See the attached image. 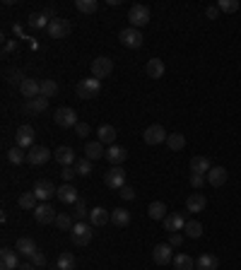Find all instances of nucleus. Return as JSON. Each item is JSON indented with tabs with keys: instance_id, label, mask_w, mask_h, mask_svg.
Returning <instances> with one entry per match:
<instances>
[{
	"instance_id": "46",
	"label": "nucleus",
	"mask_w": 241,
	"mask_h": 270,
	"mask_svg": "<svg viewBox=\"0 0 241 270\" xmlns=\"http://www.w3.org/2000/svg\"><path fill=\"white\" fill-rule=\"evenodd\" d=\"M205 181H208V176H205V174H193L191 172V176H188V184L193 186V188H203Z\"/></svg>"
},
{
	"instance_id": "2",
	"label": "nucleus",
	"mask_w": 241,
	"mask_h": 270,
	"mask_svg": "<svg viewBox=\"0 0 241 270\" xmlns=\"http://www.w3.org/2000/svg\"><path fill=\"white\" fill-rule=\"evenodd\" d=\"M92 237H94V232H92V225H87V222H75V227L70 229V239L75 246H87Z\"/></svg>"
},
{
	"instance_id": "16",
	"label": "nucleus",
	"mask_w": 241,
	"mask_h": 270,
	"mask_svg": "<svg viewBox=\"0 0 241 270\" xmlns=\"http://www.w3.org/2000/svg\"><path fill=\"white\" fill-rule=\"evenodd\" d=\"M20 92H22V97L27 99V101H29V99L41 97V82L34 80V77H27L22 85H20Z\"/></svg>"
},
{
	"instance_id": "22",
	"label": "nucleus",
	"mask_w": 241,
	"mask_h": 270,
	"mask_svg": "<svg viewBox=\"0 0 241 270\" xmlns=\"http://www.w3.org/2000/svg\"><path fill=\"white\" fill-rule=\"evenodd\" d=\"M145 73L152 77V80H159V77H164L166 73V65L162 58H150L147 61V65H145Z\"/></svg>"
},
{
	"instance_id": "15",
	"label": "nucleus",
	"mask_w": 241,
	"mask_h": 270,
	"mask_svg": "<svg viewBox=\"0 0 241 270\" xmlns=\"http://www.w3.org/2000/svg\"><path fill=\"white\" fill-rule=\"evenodd\" d=\"M152 260L157 265H169L174 260V253H171V246L169 244H157L152 249Z\"/></svg>"
},
{
	"instance_id": "26",
	"label": "nucleus",
	"mask_w": 241,
	"mask_h": 270,
	"mask_svg": "<svg viewBox=\"0 0 241 270\" xmlns=\"http://www.w3.org/2000/svg\"><path fill=\"white\" fill-rule=\"evenodd\" d=\"M15 251L20 253V256H27V258H32L34 253H36V244H34V239L29 237H20L17 239V246H15Z\"/></svg>"
},
{
	"instance_id": "55",
	"label": "nucleus",
	"mask_w": 241,
	"mask_h": 270,
	"mask_svg": "<svg viewBox=\"0 0 241 270\" xmlns=\"http://www.w3.org/2000/svg\"><path fill=\"white\" fill-rule=\"evenodd\" d=\"M55 270H58V268H55Z\"/></svg>"
},
{
	"instance_id": "40",
	"label": "nucleus",
	"mask_w": 241,
	"mask_h": 270,
	"mask_svg": "<svg viewBox=\"0 0 241 270\" xmlns=\"http://www.w3.org/2000/svg\"><path fill=\"white\" fill-rule=\"evenodd\" d=\"M184 232H186L191 239H200L203 237V225H200L198 220H188L186 227H184Z\"/></svg>"
},
{
	"instance_id": "14",
	"label": "nucleus",
	"mask_w": 241,
	"mask_h": 270,
	"mask_svg": "<svg viewBox=\"0 0 241 270\" xmlns=\"http://www.w3.org/2000/svg\"><path fill=\"white\" fill-rule=\"evenodd\" d=\"M55 210L48 203H39L36 205V210H34V220L39 222V225H51V222H55Z\"/></svg>"
},
{
	"instance_id": "6",
	"label": "nucleus",
	"mask_w": 241,
	"mask_h": 270,
	"mask_svg": "<svg viewBox=\"0 0 241 270\" xmlns=\"http://www.w3.org/2000/svg\"><path fill=\"white\" fill-rule=\"evenodd\" d=\"M51 157H53V152L48 150V147H44V145H34V147H29V152H27V164L41 167V164H46Z\"/></svg>"
},
{
	"instance_id": "45",
	"label": "nucleus",
	"mask_w": 241,
	"mask_h": 270,
	"mask_svg": "<svg viewBox=\"0 0 241 270\" xmlns=\"http://www.w3.org/2000/svg\"><path fill=\"white\" fill-rule=\"evenodd\" d=\"M217 8H219V12H236L241 8V3L239 0H219Z\"/></svg>"
},
{
	"instance_id": "18",
	"label": "nucleus",
	"mask_w": 241,
	"mask_h": 270,
	"mask_svg": "<svg viewBox=\"0 0 241 270\" xmlns=\"http://www.w3.org/2000/svg\"><path fill=\"white\" fill-rule=\"evenodd\" d=\"M55 198L61 200V203H66V205H75L77 200V188L73 184H63V186H58V193H55Z\"/></svg>"
},
{
	"instance_id": "20",
	"label": "nucleus",
	"mask_w": 241,
	"mask_h": 270,
	"mask_svg": "<svg viewBox=\"0 0 241 270\" xmlns=\"http://www.w3.org/2000/svg\"><path fill=\"white\" fill-rule=\"evenodd\" d=\"M106 159H109L111 167H120V164L128 159V150L120 147V145H111L109 150H106Z\"/></svg>"
},
{
	"instance_id": "28",
	"label": "nucleus",
	"mask_w": 241,
	"mask_h": 270,
	"mask_svg": "<svg viewBox=\"0 0 241 270\" xmlns=\"http://www.w3.org/2000/svg\"><path fill=\"white\" fill-rule=\"evenodd\" d=\"M196 265H198V270H217L219 260H217V256H212V253H200Z\"/></svg>"
},
{
	"instance_id": "27",
	"label": "nucleus",
	"mask_w": 241,
	"mask_h": 270,
	"mask_svg": "<svg viewBox=\"0 0 241 270\" xmlns=\"http://www.w3.org/2000/svg\"><path fill=\"white\" fill-rule=\"evenodd\" d=\"M85 157H87V159H92V162H97V159H101V157H106L104 145H101L99 140H89L87 145H85Z\"/></svg>"
},
{
	"instance_id": "5",
	"label": "nucleus",
	"mask_w": 241,
	"mask_h": 270,
	"mask_svg": "<svg viewBox=\"0 0 241 270\" xmlns=\"http://www.w3.org/2000/svg\"><path fill=\"white\" fill-rule=\"evenodd\" d=\"M118 39H120V43H123L126 48H140L143 41H145L143 32H140V29H135V27H126V29L118 34Z\"/></svg>"
},
{
	"instance_id": "42",
	"label": "nucleus",
	"mask_w": 241,
	"mask_h": 270,
	"mask_svg": "<svg viewBox=\"0 0 241 270\" xmlns=\"http://www.w3.org/2000/svg\"><path fill=\"white\" fill-rule=\"evenodd\" d=\"M73 217H75L77 222H85V217H89V207H87V203H85V200H77V203H75Z\"/></svg>"
},
{
	"instance_id": "31",
	"label": "nucleus",
	"mask_w": 241,
	"mask_h": 270,
	"mask_svg": "<svg viewBox=\"0 0 241 270\" xmlns=\"http://www.w3.org/2000/svg\"><path fill=\"white\" fill-rule=\"evenodd\" d=\"M17 205L22 207V210H36V205H39V198H36V193L34 191H27V193L20 195V200H17Z\"/></svg>"
},
{
	"instance_id": "13",
	"label": "nucleus",
	"mask_w": 241,
	"mask_h": 270,
	"mask_svg": "<svg viewBox=\"0 0 241 270\" xmlns=\"http://www.w3.org/2000/svg\"><path fill=\"white\" fill-rule=\"evenodd\" d=\"M34 193H36V198H39L41 203H48V200H51V198L58 193V188L53 186V181L41 179V181H36V186H34Z\"/></svg>"
},
{
	"instance_id": "24",
	"label": "nucleus",
	"mask_w": 241,
	"mask_h": 270,
	"mask_svg": "<svg viewBox=\"0 0 241 270\" xmlns=\"http://www.w3.org/2000/svg\"><path fill=\"white\" fill-rule=\"evenodd\" d=\"M205 176H208V184L210 186L219 188V186L227 184V176H229V174H227V169H224V167H212V169H210Z\"/></svg>"
},
{
	"instance_id": "54",
	"label": "nucleus",
	"mask_w": 241,
	"mask_h": 270,
	"mask_svg": "<svg viewBox=\"0 0 241 270\" xmlns=\"http://www.w3.org/2000/svg\"><path fill=\"white\" fill-rule=\"evenodd\" d=\"M34 268H36L34 263H22V265H20V268H17V270H34Z\"/></svg>"
},
{
	"instance_id": "49",
	"label": "nucleus",
	"mask_w": 241,
	"mask_h": 270,
	"mask_svg": "<svg viewBox=\"0 0 241 270\" xmlns=\"http://www.w3.org/2000/svg\"><path fill=\"white\" fill-rule=\"evenodd\" d=\"M32 263L36 265V268H44L46 265V253L44 251H36V253L32 256Z\"/></svg>"
},
{
	"instance_id": "17",
	"label": "nucleus",
	"mask_w": 241,
	"mask_h": 270,
	"mask_svg": "<svg viewBox=\"0 0 241 270\" xmlns=\"http://www.w3.org/2000/svg\"><path fill=\"white\" fill-rule=\"evenodd\" d=\"M184 227H186V215H184V212H169V215L164 217V229L169 234L181 232Z\"/></svg>"
},
{
	"instance_id": "35",
	"label": "nucleus",
	"mask_w": 241,
	"mask_h": 270,
	"mask_svg": "<svg viewBox=\"0 0 241 270\" xmlns=\"http://www.w3.org/2000/svg\"><path fill=\"white\" fill-rule=\"evenodd\" d=\"M48 109V99L46 97H36V99H29L27 104H24V111H34V114H41Z\"/></svg>"
},
{
	"instance_id": "19",
	"label": "nucleus",
	"mask_w": 241,
	"mask_h": 270,
	"mask_svg": "<svg viewBox=\"0 0 241 270\" xmlns=\"http://www.w3.org/2000/svg\"><path fill=\"white\" fill-rule=\"evenodd\" d=\"M53 159L58 164H63V167H75V152H73V147H66V145H63V147H55L53 150Z\"/></svg>"
},
{
	"instance_id": "29",
	"label": "nucleus",
	"mask_w": 241,
	"mask_h": 270,
	"mask_svg": "<svg viewBox=\"0 0 241 270\" xmlns=\"http://www.w3.org/2000/svg\"><path fill=\"white\" fill-rule=\"evenodd\" d=\"M210 169H212V164H210L208 157L198 154V157H193V159H191V172H193V174H208Z\"/></svg>"
},
{
	"instance_id": "25",
	"label": "nucleus",
	"mask_w": 241,
	"mask_h": 270,
	"mask_svg": "<svg viewBox=\"0 0 241 270\" xmlns=\"http://www.w3.org/2000/svg\"><path fill=\"white\" fill-rule=\"evenodd\" d=\"M97 140L101 142V145H113L116 142V128L113 126H109V123H104V126H99L97 128Z\"/></svg>"
},
{
	"instance_id": "36",
	"label": "nucleus",
	"mask_w": 241,
	"mask_h": 270,
	"mask_svg": "<svg viewBox=\"0 0 241 270\" xmlns=\"http://www.w3.org/2000/svg\"><path fill=\"white\" fill-rule=\"evenodd\" d=\"M55 268H58V270H75V256H73L70 251L61 253V256H58V260H55Z\"/></svg>"
},
{
	"instance_id": "9",
	"label": "nucleus",
	"mask_w": 241,
	"mask_h": 270,
	"mask_svg": "<svg viewBox=\"0 0 241 270\" xmlns=\"http://www.w3.org/2000/svg\"><path fill=\"white\" fill-rule=\"evenodd\" d=\"M166 138H169V133H166L164 126H159V123L145 128V133H143V140L147 142V145H162V142H166Z\"/></svg>"
},
{
	"instance_id": "21",
	"label": "nucleus",
	"mask_w": 241,
	"mask_h": 270,
	"mask_svg": "<svg viewBox=\"0 0 241 270\" xmlns=\"http://www.w3.org/2000/svg\"><path fill=\"white\" fill-rule=\"evenodd\" d=\"M109 220H111V212L106 207H92L89 210V225L92 227H104Z\"/></svg>"
},
{
	"instance_id": "53",
	"label": "nucleus",
	"mask_w": 241,
	"mask_h": 270,
	"mask_svg": "<svg viewBox=\"0 0 241 270\" xmlns=\"http://www.w3.org/2000/svg\"><path fill=\"white\" fill-rule=\"evenodd\" d=\"M205 17H208V20H217V17H219V8H217V5H210L208 10H205Z\"/></svg>"
},
{
	"instance_id": "43",
	"label": "nucleus",
	"mask_w": 241,
	"mask_h": 270,
	"mask_svg": "<svg viewBox=\"0 0 241 270\" xmlns=\"http://www.w3.org/2000/svg\"><path fill=\"white\" fill-rule=\"evenodd\" d=\"M75 172H77V176H89V174H92V159H87V157L77 159V162H75Z\"/></svg>"
},
{
	"instance_id": "38",
	"label": "nucleus",
	"mask_w": 241,
	"mask_h": 270,
	"mask_svg": "<svg viewBox=\"0 0 241 270\" xmlns=\"http://www.w3.org/2000/svg\"><path fill=\"white\" fill-rule=\"evenodd\" d=\"M8 162L15 164V167H17V164H22V162H27V152H24L22 147H17V145H15V147L8 150Z\"/></svg>"
},
{
	"instance_id": "30",
	"label": "nucleus",
	"mask_w": 241,
	"mask_h": 270,
	"mask_svg": "<svg viewBox=\"0 0 241 270\" xmlns=\"http://www.w3.org/2000/svg\"><path fill=\"white\" fill-rule=\"evenodd\" d=\"M111 225H116V227H126V225H131V212H128V210H123V207L111 210Z\"/></svg>"
},
{
	"instance_id": "47",
	"label": "nucleus",
	"mask_w": 241,
	"mask_h": 270,
	"mask_svg": "<svg viewBox=\"0 0 241 270\" xmlns=\"http://www.w3.org/2000/svg\"><path fill=\"white\" fill-rule=\"evenodd\" d=\"M24 80H27V77H22L20 70H10V73H8V82H10V85H22Z\"/></svg>"
},
{
	"instance_id": "50",
	"label": "nucleus",
	"mask_w": 241,
	"mask_h": 270,
	"mask_svg": "<svg viewBox=\"0 0 241 270\" xmlns=\"http://www.w3.org/2000/svg\"><path fill=\"white\" fill-rule=\"evenodd\" d=\"M89 130H92V128H89V123H82V121H80V123L75 126V133L80 135V138H87Z\"/></svg>"
},
{
	"instance_id": "41",
	"label": "nucleus",
	"mask_w": 241,
	"mask_h": 270,
	"mask_svg": "<svg viewBox=\"0 0 241 270\" xmlns=\"http://www.w3.org/2000/svg\"><path fill=\"white\" fill-rule=\"evenodd\" d=\"M75 8L80 12H85V15H92V12H97L99 3L97 0H75Z\"/></svg>"
},
{
	"instance_id": "37",
	"label": "nucleus",
	"mask_w": 241,
	"mask_h": 270,
	"mask_svg": "<svg viewBox=\"0 0 241 270\" xmlns=\"http://www.w3.org/2000/svg\"><path fill=\"white\" fill-rule=\"evenodd\" d=\"M166 145H169V150L181 152L184 147H186V135H181V133H171V135L166 138Z\"/></svg>"
},
{
	"instance_id": "11",
	"label": "nucleus",
	"mask_w": 241,
	"mask_h": 270,
	"mask_svg": "<svg viewBox=\"0 0 241 270\" xmlns=\"http://www.w3.org/2000/svg\"><path fill=\"white\" fill-rule=\"evenodd\" d=\"M34 138H36V133H34L32 126H20V128L15 130V145L22 147V150L34 147Z\"/></svg>"
},
{
	"instance_id": "39",
	"label": "nucleus",
	"mask_w": 241,
	"mask_h": 270,
	"mask_svg": "<svg viewBox=\"0 0 241 270\" xmlns=\"http://www.w3.org/2000/svg\"><path fill=\"white\" fill-rule=\"evenodd\" d=\"M58 94V82L55 80H51V77H46V80H41V97H55Z\"/></svg>"
},
{
	"instance_id": "4",
	"label": "nucleus",
	"mask_w": 241,
	"mask_h": 270,
	"mask_svg": "<svg viewBox=\"0 0 241 270\" xmlns=\"http://www.w3.org/2000/svg\"><path fill=\"white\" fill-rule=\"evenodd\" d=\"M53 121H55V126H61V128H75L77 123V114H75V109H70V106H58L53 111Z\"/></svg>"
},
{
	"instance_id": "52",
	"label": "nucleus",
	"mask_w": 241,
	"mask_h": 270,
	"mask_svg": "<svg viewBox=\"0 0 241 270\" xmlns=\"http://www.w3.org/2000/svg\"><path fill=\"white\" fill-rule=\"evenodd\" d=\"M120 198H123V200H133V198H135V191H133L131 186H123V188H120Z\"/></svg>"
},
{
	"instance_id": "44",
	"label": "nucleus",
	"mask_w": 241,
	"mask_h": 270,
	"mask_svg": "<svg viewBox=\"0 0 241 270\" xmlns=\"http://www.w3.org/2000/svg\"><path fill=\"white\" fill-rule=\"evenodd\" d=\"M55 227L63 229V232H70V229L75 227V225H73V217L66 215V212H61V215L55 217Z\"/></svg>"
},
{
	"instance_id": "1",
	"label": "nucleus",
	"mask_w": 241,
	"mask_h": 270,
	"mask_svg": "<svg viewBox=\"0 0 241 270\" xmlns=\"http://www.w3.org/2000/svg\"><path fill=\"white\" fill-rule=\"evenodd\" d=\"M128 20H131V27H135V29H140V27H145V24H150V8L143 5V3L131 5V10H128Z\"/></svg>"
},
{
	"instance_id": "34",
	"label": "nucleus",
	"mask_w": 241,
	"mask_h": 270,
	"mask_svg": "<svg viewBox=\"0 0 241 270\" xmlns=\"http://www.w3.org/2000/svg\"><path fill=\"white\" fill-rule=\"evenodd\" d=\"M171 263H174L176 270H193V265H196V260L191 258L188 253H176Z\"/></svg>"
},
{
	"instance_id": "51",
	"label": "nucleus",
	"mask_w": 241,
	"mask_h": 270,
	"mask_svg": "<svg viewBox=\"0 0 241 270\" xmlns=\"http://www.w3.org/2000/svg\"><path fill=\"white\" fill-rule=\"evenodd\" d=\"M181 244H184V234H181V232L169 234V246H181Z\"/></svg>"
},
{
	"instance_id": "7",
	"label": "nucleus",
	"mask_w": 241,
	"mask_h": 270,
	"mask_svg": "<svg viewBox=\"0 0 241 270\" xmlns=\"http://www.w3.org/2000/svg\"><path fill=\"white\" fill-rule=\"evenodd\" d=\"M104 184L113 191H120L126 186V169L123 167H109V172L104 174Z\"/></svg>"
},
{
	"instance_id": "12",
	"label": "nucleus",
	"mask_w": 241,
	"mask_h": 270,
	"mask_svg": "<svg viewBox=\"0 0 241 270\" xmlns=\"http://www.w3.org/2000/svg\"><path fill=\"white\" fill-rule=\"evenodd\" d=\"M70 22L63 20V17H53V20L48 22V34H51V39H66L68 34H70Z\"/></svg>"
},
{
	"instance_id": "8",
	"label": "nucleus",
	"mask_w": 241,
	"mask_h": 270,
	"mask_svg": "<svg viewBox=\"0 0 241 270\" xmlns=\"http://www.w3.org/2000/svg\"><path fill=\"white\" fill-rule=\"evenodd\" d=\"M111 70H113V61H111L109 56H99V58L92 61V77H97V80L109 77Z\"/></svg>"
},
{
	"instance_id": "33",
	"label": "nucleus",
	"mask_w": 241,
	"mask_h": 270,
	"mask_svg": "<svg viewBox=\"0 0 241 270\" xmlns=\"http://www.w3.org/2000/svg\"><path fill=\"white\" fill-rule=\"evenodd\" d=\"M147 215H150V220H162V222H164L166 205L162 200H154V203H150V207H147Z\"/></svg>"
},
{
	"instance_id": "48",
	"label": "nucleus",
	"mask_w": 241,
	"mask_h": 270,
	"mask_svg": "<svg viewBox=\"0 0 241 270\" xmlns=\"http://www.w3.org/2000/svg\"><path fill=\"white\" fill-rule=\"evenodd\" d=\"M61 176H63V181H66V184H70V181H73V176H77L75 167H63V169H61Z\"/></svg>"
},
{
	"instance_id": "3",
	"label": "nucleus",
	"mask_w": 241,
	"mask_h": 270,
	"mask_svg": "<svg viewBox=\"0 0 241 270\" xmlns=\"http://www.w3.org/2000/svg\"><path fill=\"white\" fill-rule=\"evenodd\" d=\"M99 89H101V80H97V77H85V80H80L75 87L77 97L80 99H92L99 94Z\"/></svg>"
},
{
	"instance_id": "10",
	"label": "nucleus",
	"mask_w": 241,
	"mask_h": 270,
	"mask_svg": "<svg viewBox=\"0 0 241 270\" xmlns=\"http://www.w3.org/2000/svg\"><path fill=\"white\" fill-rule=\"evenodd\" d=\"M22 265L20 263V253L12 251L10 246H3L0 249V270H17Z\"/></svg>"
},
{
	"instance_id": "32",
	"label": "nucleus",
	"mask_w": 241,
	"mask_h": 270,
	"mask_svg": "<svg viewBox=\"0 0 241 270\" xmlns=\"http://www.w3.org/2000/svg\"><path fill=\"white\" fill-rule=\"evenodd\" d=\"M53 20V17H51V15H48V12H36V15H32V17H29V27H34V29H48V22Z\"/></svg>"
},
{
	"instance_id": "23",
	"label": "nucleus",
	"mask_w": 241,
	"mask_h": 270,
	"mask_svg": "<svg viewBox=\"0 0 241 270\" xmlns=\"http://www.w3.org/2000/svg\"><path fill=\"white\" fill-rule=\"evenodd\" d=\"M208 207V198L203 193H191L186 198V210L188 212H203Z\"/></svg>"
}]
</instances>
